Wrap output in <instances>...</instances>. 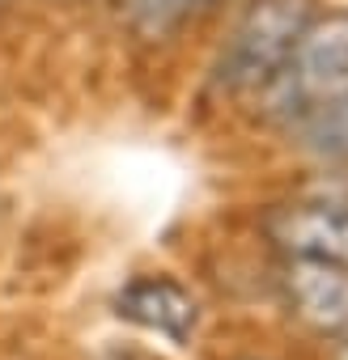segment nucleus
Returning <instances> with one entry per match:
<instances>
[{
    "mask_svg": "<svg viewBox=\"0 0 348 360\" xmlns=\"http://www.w3.org/2000/svg\"><path fill=\"white\" fill-rule=\"evenodd\" d=\"M344 89H348V9H331L306 22L285 64L272 72V81L251 102L259 106L263 123L285 131L297 115H306L310 106Z\"/></svg>",
    "mask_w": 348,
    "mask_h": 360,
    "instance_id": "obj_1",
    "label": "nucleus"
},
{
    "mask_svg": "<svg viewBox=\"0 0 348 360\" xmlns=\"http://www.w3.org/2000/svg\"><path fill=\"white\" fill-rule=\"evenodd\" d=\"M318 13V0H251L221 47L213 81L230 98H255L285 64L289 47Z\"/></svg>",
    "mask_w": 348,
    "mask_h": 360,
    "instance_id": "obj_2",
    "label": "nucleus"
},
{
    "mask_svg": "<svg viewBox=\"0 0 348 360\" xmlns=\"http://www.w3.org/2000/svg\"><path fill=\"white\" fill-rule=\"evenodd\" d=\"M263 233L285 259L335 263L348 267V204L344 200H306L268 212Z\"/></svg>",
    "mask_w": 348,
    "mask_h": 360,
    "instance_id": "obj_3",
    "label": "nucleus"
},
{
    "mask_svg": "<svg viewBox=\"0 0 348 360\" xmlns=\"http://www.w3.org/2000/svg\"><path fill=\"white\" fill-rule=\"evenodd\" d=\"M280 297H285L289 318H297L306 330H314V335L348 330V267L285 259Z\"/></svg>",
    "mask_w": 348,
    "mask_h": 360,
    "instance_id": "obj_4",
    "label": "nucleus"
},
{
    "mask_svg": "<svg viewBox=\"0 0 348 360\" xmlns=\"http://www.w3.org/2000/svg\"><path fill=\"white\" fill-rule=\"evenodd\" d=\"M115 314L170 339V343H187L196 335V322H200V309H196V297L174 284L166 276H144V280H132L119 297H115Z\"/></svg>",
    "mask_w": 348,
    "mask_h": 360,
    "instance_id": "obj_5",
    "label": "nucleus"
},
{
    "mask_svg": "<svg viewBox=\"0 0 348 360\" xmlns=\"http://www.w3.org/2000/svg\"><path fill=\"white\" fill-rule=\"evenodd\" d=\"M285 136L306 161L323 169H348V89L297 115L285 127Z\"/></svg>",
    "mask_w": 348,
    "mask_h": 360,
    "instance_id": "obj_6",
    "label": "nucleus"
},
{
    "mask_svg": "<svg viewBox=\"0 0 348 360\" xmlns=\"http://www.w3.org/2000/svg\"><path fill=\"white\" fill-rule=\"evenodd\" d=\"M123 5H128V22L136 26V34L166 39L183 22H192L209 0H123Z\"/></svg>",
    "mask_w": 348,
    "mask_h": 360,
    "instance_id": "obj_7",
    "label": "nucleus"
},
{
    "mask_svg": "<svg viewBox=\"0 0 348 360\" xmlns=\"http://www.w3.org/2000/svg\"><path fill=\"white\" fill-rule=\"evenodd\" d=\"M340 360H348V347H344V352H340Z\"/></svg>",
    "mask_w": 348,
    "mask_h": 360,
    "instance_id": "obj_8",
    "label": "nucleus"
},
{
    "mask_svg": "<svg viewBox=\"0 0 348 360\" xmlns=\"http://www.w3.org/2000/svg\"><path fill=\"white\" fill-rule=\"evenodd\" d=\"M0 5H5V0H0Z\"/></svg>",
    "mask_w": 348,
    "mask_h": 360,
    "instance_id": "obj_9",
    "label": "nucleus"
}]
</instances>
